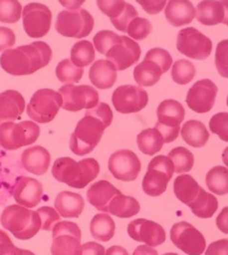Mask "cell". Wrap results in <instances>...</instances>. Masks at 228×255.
<instances>
[{"label": "cell", "instance_id": "obj_35", "mask_svg": "<svg viewBox=\"0 0 228 255\" xmlns=\"http://www.w3.org/2000/svg\"><path fill=\"white\" fill-rule=\"evenodd\" d=\"M206 185L213 194L227 195L228 194V168L216 166L212 168L206 175Z\"/></svg>", "mask_w": 228, "mask_h": 255}, {"label": "cell", "instance_id": "obj_15", "mask_svg": "<svg viewBox=\"0 0 228 255\" xmlns=\"http://www.w3.org/2000/svg\"><path fill=\"white\" fill-rule=\"evenodd\" d=\"M149 97L147 91L136 85H121L112 94L114 109L122 115L136 113L147 107Z\"/></svg>", "mask_w": 228, "mask_h": 255}, {"label": "cell", "instance_id": "obj_31", "mask_svg": "<svg viewBox=\"0 0 228 255\" xmlns=\"http://www.w3.org/2000/svg\"><path fill=\"white\" fill-rule=\"evenodd\" d=\"M136 143L141 152L147 156H154L162 149L165 140L160 131L157 128H152L141 131L136 136Z\"/></svg>", "mask_w": 228, "mask_h": 255}, {"label": "cell", "instance_id": "obj_1", "mask_svg": "<svg viewBox=\"0 0 228 255\" xmlns=\"http://www.w3.org/2000/svg\"><path fill=\"white\" fill-rule=\"evenodd\" d=\"M113 113L109 104L99 103L97 107L86 110L84 118L76 125L70 139V148L76 156H86L97 148L102 139L104 130L110 127Z\"/></svg>", "mask_w": 228, "mask_h": 255}, {"label": "cell", "instance_id": "obj_43", "mask_svg": "<svg viewBox=\"0 0 228 255\" xmlns=\"http://www.w3.org/2000/svg\"><path fill=\"white\" fill-rule=\"evenodd\" d=\"M98 7L111 20L120 17L126 7L124 0H97Z\"/></svg>", "mask_w": 228, "mask_h": 255}, {"label": "cell", "instance_id": "obj_24", "mask_svg": "<svg viewBox=\"0 0 228 255\" xmlns=\"http://www.w3.org/2000/svg\"><path fill=\"white\" fill-rule=\"evenodd\" d=\"M121 191L116 189L108 180H99L90 186L86 193L89 203L94 206L98 211L103 213H109V205L112 199Z\"/></svg>", "mask_w": 228, "mask_h": 255}, {"label": "cell", "instance_id": "obj_2", "mask_svg": "<svg viewBox=\"0 0 228 255\" xmlns=\"http://www.w3.org/2000/svg\"><path fill=\"white\" fill-rule=\"evenodd\" d=\"M52 56V48L47 43L34 42L4 51L0 56V65L13 76L30 75L47 66Z\"/></svg>", "mask_w": 228, "mask_h": 255}, {"label": "cell", "instance_id": "obj_60", "mask_svg": "<svg viewBox=\"0 0 228 255\" xmlns=\"http://www.w3.org/2000/svg\"><path fill=\"white\" fill-rule=\"evenodd\" d=\"M163 255H178L177 253H166V254H163Z\"/></svg>", "mask_w": 228, "mask_h": 255}, {"label": "cell", "instance_id": "obj_17", "mask_svg": "<svg viewBox=\"0 0 228 255\" xmlns=\"http://www.w3.org/2000/svg\"><path fill=\"white\" fill-rule=\"evenodd\" d=\"M217 93V85L212 80H200L196 82L187 93V106L197 113H207L215 104Z\"/></svg>", "mask_w": 228, "mask_h": 255}, {"label": "cell", "instance_id": "obj_22", "mask_svg": "<svg viewBox=\"0 0 228 255\" xmlns=\"http://www.w3.org/2000/svg\"><path fill=\"white\" fill-rule=\"evenodd\" d=\"M25 107V99L18 91L7 90L0 93V125L19 119Z\"/></svg>", "mask_w": 228, "mask_h": 255}, {"label": "cell", "instance_id": "obj_49", "mask_svg": "<svg viewBox=\"0 0 228 255\" xmlns=\"http://www.w3.org/2000/svg\"><path fill=\"white\" fill-rule=\"evenodd\" d=\"M0 255H24L22 250L15 247L9 235L2 230H0Z\"/></svg>", "mask_w": 228, "mask_h": 255}, {"label": "cell", "instance_id": "obj_10", "mask_svg": "<svg viewBox=\"0 0 228 255\" xmlns=\"http://www.w3.org/2000/svg\"><path fill=\"white\" fill-rule=\"evenodd\" d=\"M82 233L73 222H58L53 229L52 255H81Z\"/></svg>", "mask_w": 228, "mask_h": 255}, {"label": "cell", "instance_id": "obj_16", "mask_svg": "<svg viewBox=\"0 0 228 255\" xmlns=\"http://www.w3.org/2000/svg\"><path fill=\"white\" fill-rule=\"evenodd\" d=\"M109 170L114 178L122 181H133L141 171V161L131 150H117L109 159Z\"/></svg>", "mask_w": 228, "mask_h": 255}, {"label": "cell", "instance_id": "obj_48", "mask_svg": "<svg viewBox=\"0 0 228 255\" xmlns=\"http://www.w3.org/2000/svg\"><path fill=\"white\" fill-rule=\"evenodd\" d=\"M135 17H138V11H136V9L132 6L131 3H126V7L122 15L116 18V19L111 20V22L118 31L125 33L127 25H129L130 21L132 19H134Z\"/></svg>", "mask_w": 228, "mask_h": 255}, {"label": "cell", "instance_id": "obj_42", "mask_svg": "<svg viewBox=\"0 0 228 255\" xmlns=\"http://www.w3.org/2000/svg\"><path fill=\"white\" fill-rule=\"evenodd\" d=\"M120 37V35H117L111 30L99 31L93 38L94 48L97 49L100 54H102V55H107L113 45L118 42Z\"/></svg>", "mask_w": 228, "mask_h": 255}, {"label": "cell", "instance_id": "obj_45", "mask_svg": "<svg viewBox=\"0 0 228 255\" xmlns=\"http://www.w3.org/2000/svg\"><path fill=\"white\" fill-rule=\"evenodd\" d=\"M144 60L152 61L156 64H158L159 67L161 68L162 73H166L170 70L172 66V57L166 49L162 48H151L148 53L145 54Z\"/></svg>", "mask_w": 228, "mask_h": 255}, {"label": "cell", "instance_id": "obj_34", "mask_svg": "<svg viewBox=\"0 0 228 255\" xmlns=\"http://www.w3.org/2000/svg\"><path fill=\"white\" fill-rule=\"evenodd\" d=\"M189 208L195 216L199 218H211L218 209V200L213 194L207 193L202 187L197 198L189 205Z\"/></svg>", "mask_w": 228, "mask_h": 255}, {"label": "cell", "instance_id": "obj_30", "mask_svg": "<svg viewBox=\"0 0 228 255\" xmlns=\"http://www.w3.org/2000/svg\"><path fill=\"white\" fill-rule=\"evenodd\" d=\"M90 231L97 241L109 242L115 234V223L107 213L98 214L91 221Z\"/></svg>", "mask_w": 228, "mask_h": 255}, {"label": "cell", "instance_id": "obj_19", "mask_svg": "<svg viewBox=\"0 0 228 255\" xmlns=\"http://www.w3.org/2000/svg\"><path fill=\"white\" fill-rule=\"evenodd\" d=\"M127 234L136 242L144 243L149 247H159L165 243L166 232L163 227L156 222L138 218L127 225Z\"/></svg>", "mask_w": 228, "mask_h": 255}, {"label": "cell", "instance_id": "obj_55", "mask_svg": "<svg viewBox=\"0 0 228 255\" xmlns=\"http://www.w3.org/2000/svg\"><path fill=\"white\" fill-rule=\"evenodd\" d=\"M58 1L64 8H67V10H76L83 6L85 0H58Z\"/></svg>", "mask_w": 228, "mask_h": 255}, {"label": "cell", "instance_id": "obj_8", "mask_svg": "<svg viewBox=\"0 0 228 255\" xmlns=\"http://www.w3.org/2000/svg\"><path fill=\"white\" fill-rule=\"evenodd\" d=\"M94 18L85 9L63 10L57 15L55 28L64 37L83 38L92 33Z\"/></svg>", "mask_w": 228, "mask_h": 255}, {"label": "cell", "instance_id": "obj_21", "mask_svg": "<svg viewBox=\"0 0 228 255\" xmlns=\"http://www.w3.org/2000/svg\"><path fill=\"white\" fill-rule=\"evenodd\" d=\"M228 0H203L196 8V18L204 26L226 24Z\"/></svg>", "mask_w": 228, "mask_h": 255}, {"label": "cell", "instance_id": "obj_29", "mask_svg": "<svg viewBox=\"0 0 228 255\" xmlns=\"http://www.w3.org/2000/svg\"><path fill=\"white\" fill-rule=\"evenodd\" d=\"M200 188L199 184L190 175H179L173 183V193L176 197L187 206L197 198Z\"/></svg>", "mask_w": 228, "mask_h": 255}, {"label": "cell", "instance_id": "obj_20", "mask_svg": "<svg viewBox=\"0 0 228 255\" xmlns=\"http://www.w3.org/2000/svg\"><path fill=\"white\" fill-rule=\"evenodd\" d=\"M44 195L43 185L30 177L19 176L12 187V196L17 204L27 208H33L42 202Z\"/></svg>", "mask_w": 228, "mask_h": 255}, {"label": "cell", "instance_id": "obj_33", "mask_svg": "<svg viewBox=\"0 0 228 255\" xmlns=\"http://www.w3.org/2000/svg\"><path fill=\"white\" fill-rule=\"evenodd\" d=\"M140 212L138 200L130 196L117 194L109 205V213L118 218H130Z\"/></svg>", "mask_w": 228, "mask_h": 255}, {"label": "cell", "instance_id": "obj_54", "mask_svg": "<svg viewBox=\"0 0 228 255\" xmlns=\"http://www.w3.org/2000/svg\"><path fill=\"white\" fill-rule=\"evenodd\" d=\"M217 229L225 234H228V207L222 209L216 218Z\"/></svg>", "mask_w": 228, "mask_h": 255}, {"label": "cell", "instance_id": "obj_51", "mask_svg": "<svg viewBox=\"0 0 228 255\" xmlns=\"http://www.w3.org/2000/svg\"><path fill=\"white\" fill-rule=\"evenodd\" d=\"M16 44V35L8 27H0V52L10 49Z\"/></svg>", "mask_w": 228, "mask_h": 255}, {"label": "cell", "instance_id": "obj_56", "mask_svg": "<svg viewBox=\"0 0 228 255\" xmlns=\"http://www.w3.org/2000/svg\"><path fill=\"white\" fill-rule=\"evenodd\" d=\"M132 255H159L157 250L149 247V245H140V247L136 248L134 250V252L132 253Z\"/></svg>", "mask_w": 228, "mask_h": 255}, {"label": "cell", "instance_id": "obj_23", "mask_svg": "<svg viewBox=\"0 0 228 255\" xmlns=\"http://www.w3.org/2000/svg\"><path fill=\"white\" fill-rule=\"evenodd\" d=\"M21 165L30 174L43 176L51 166V154L42 145H34L21 153Z\"/></svg>", "mask_w": 228, "mask_h": 255}, {"label": "cell", "instance_id": "obj_13", "mask_svg": "<svg viewBox=\"0 0 228 255\" xmlns=\"http://www.w3.org/2000/svg\"><path fill=\"white\" fill-rule=\"evenodd\" d=\"M22 26L31 38H42L48 34L52 26V11L39 2H30L22 8Z\"/></svg>", "mask_w": 228, "mask_h": 255}, {"label": "cell", "instance_id": "obj_41", "mask_svg": "<svg viewBox=\"0 0 228 255\" xmlns=\"http://www.w3.org/2000/svg\"><path fill=\"white\" fill-rule=\"evenodd\" d=\"M152 31V25L148 19L142 17H135L130 21L126 27L125 33L130 36V38L134 40H142L147 38Z\"/></svg>", "mask_w": 228, "mask_h": 255}, {"label": "cell", "instance_id": "obj_32", "mask_svg": "<svg viewBox=\"0 0 228 255\" xmlns=\"http://www.w3.org/2000/svg\"><path fill=\"white\" fill-rule=\"evenodd\" d=\"M163 74L158 64L152 61L144 60L135 66L133 77L139 86H152L157 84Z\"/></svg>", "mask_w": 228, "mask_h": 255}, {"label": "cell", "instance_id": "obj_18", "mask_svg": "<svg viewBox=\"0 0 228 255\" xmlns=\"http://www.w3.org/2000/svg\"><path fill=\"white\" fill-rule=\"evenodd\" d=\"M106 56L117 71H124L140 60L141 48L134 39L127 36H121Z\"/></svg>", "mask_w": 228, "mask_h": 255}, {"label": "cell", "instance_id": "obj_53", "mask_svg": "<svg viewBox=\"0 0 228 255\" xmlns=\"http://www.w3.org/2000/svg\"><path fill=\"white\" fill-rule=\"evenodd\" d=\"M81 255H106V249L97 242H88L82 245Z\"/></svg>", "mask_w": 228, "mask_h": 255}, {"label": "cell", "instance_id": "obj_40", "mask_svg": "<svg viewBox=\"0 0 228 255\" xmlns=\"http://www.w3.org/2000/svg\"><path fill=\"white\" fill-rule=\"evenodd\" d=\"M22 16V7L18 0H0V22L15 24Z\"/></svg>", "mask_w": 228, "mask_h": 255}, {"label": "cell", "instance_id": "obj_57", "mask_svg": "<svg viewBox=\"0 0 228 255\" xmlns=\"http://www.w3.org/2000/svg\"><path fill=\"white\" fill-rule=\"evenodd\" d=\"M106 255H129L126 250L120 245H113L106 251Z\"/></svg>", "mask_w": 228, "mask_h": 255}, {"label": "cell", "instance_id": "obj_58", "mask_svg": "<svg viewBox=\"0 0 228 255\" xmlns=\"http://www.w3.org/2000/svg\"><path fill=\"white\" fill-rule=\"evenodd\" d=\"M222 157H223V162H224L225 166L228 168V147L224 149Z\"/></svg>", "mask_w": 228, "mask_h": 255}, {"label": "cell", "instance_id": "obj_27", "mask_svg": "<svg viewBox=\"0 0 228 255\" xmlns=\"http://www.w3.org/2000/svg\"><path fill=\"white\" fill-rule=\"evenodd\" d=\"M84 205L83 197L72 191H62L55 199V209L64 218L79 217L83 212Z\"/></svg>", "mask_w": 228, "mask_h": 255}, {"label": "cell", "instance_id": "obj_44", "mask_svg": "<svg viewBox=\"0 0 228 255\" xmlns=\"http://www.w3.org/2000/svg\"><path fill=\"white\" fill-rule=\"evenodd\" d=\"M209 129L214 134L220 136V139L228 142V113L220 112L213 116L209 121Z\"/></svg>", "mask_w": 228, "mask_h": 255}, {"label": "cell", "instance_id": "obj_39", "mask_svg": "<svg viewBox=\"0 0 228 255\" xmlns=\"http://www.w3.org/2000/svg\"><path fill=\"white\" fill-rule=\"evenodd\" d=\"M196 75V67L191 62L179 60L172 65L171 77L173 82L179 85H186L194 80Z\"/></svg>", "mask_w": 228, "mask_h": 255}, {"label": "cell", "instance_id": "obj_6", "mask_svg": "<svg viewBox=\"0 0 228 255\" xmlns=\"http://www.w3.org/2000/svg\"><path fill=\"white\" fill-rule=\"evenodd\" d=\"M63 106L59 92L51 89L36 91L27 106V115L36 124H48L57 116Z\"/></svg>", "mask_w": 228, "mask_h": 255}, {"label": "cell", "instance_id": "obj_28", "mask_svg": "<svg viewBox=\"0 0 228 255\" xmlns=\"http://www.w3.org/2000/svg\"><path fill=\"white\" fill-rule=\"evenodd\" d=\"M180 134L187 144L194 148H202L208 142L209 132L203 122L189 120L182 126Z\"/></svg>", "mask_w": 228, "mask_h": 255}, {"label": "cell", "instance_id": "obj_3", "mask_svg": "<svg viewBox=\"0 0 228 255\" xmlns=\"http://www.w3.org/2000/svg\"><path fill=\"white\" fill-rule=\"evenodd\" d=\"M53 177L59 183L70 187L82 189L97 178L100 174V165L94 158H86L81 161L63 157L58 158L52 167Z\"/></svg>", "mask_w": 228, "mask_h": 255}, {"label": "cell", "instance_id": "obj_59", "mask_svg": "<svg viewBox=\"0 0 228 255\" xmlns=\"http://www.w3.org/2000/svg\"><path fill=\"white\" fill-rule=\"evenodd\" d=\"M22 254H24V255H36L31 251H28V250H22Z\"/></svg>", "mask_w": 228, "mask_h": 255}, {"label": "cell", "instance_id": "obj_4", "mask_svg": "<svg viewBox=\"0 0 228 255\" xmlns=\"http://www.w3.org/2000/svg\"><path fill=\"white\" fill-rule=\"evenodd\" d=\"M0 223L4 230L18 240H30L42 230V220L37 212L21 205H10L2 211Z\"/></svg>", "mask_w": 228, "mask_h": 255}, {"label": "cell", "instance_id": "obj_52", "mask_svg": "<svg viewBox=\"0 0 228 255\" xmlns=\"http://www.w3.org/2000/svg\"><path fill=\"white\" fill-rule=\"evenodd\" d=\"M205 255H228V240H218L209 244Z\"/></svg>", "mask_w": 228, "mask_h": 255}, {"label": "cell", "instance_id": "obj_36", "mask_svg": "<svg viewBox=\"0 0 228 255\" xmlns=\"http://www.w3.org/2000/svg\"><path fill=\"white\" fill-rule=\"evenodd\" d=\"M71 61L77 67H86L95 61V48L89 40H80L71 51Z\"/></svg>", "mask_w": 228, "mask_h": 255}, {"label": "cell", "instance_id": "obj_61", "mask_svg": "<svg viewBox=\"0 0 228 255\" xmlns=\"http://www.w3.org/2000/svg\"><path fill=\"white\" fill-rule=\"evenodd\" d=\"M226 25H227V27H228V17H227V20H226Z\"/></svg>", "mask_w": 228, "mask_h": 255}, {"label": "cell", "instance_id": "obj_37", "mask_svg": "<svg viewBox=\"0 0 228 255\" xmlns=\"http://www.w3.org/2000/svg\"><path fill=\"white\" fill-rule=\"evenodd\" d=\"M168 157L171 159L175 167V172L177 174H184V172H189L193 169L195 163V157L191 153L190 150L184 147H177L172 149L168 154Z\"/></svg>", "mask_w": 228, "mask_h": 255}, {"label": "cell", "instance_id": "obj_7", "mask_svg": "<svg viewBox=\"0 0 228 255\" xmlns=\"http://www.w3.org/2000/svg\"><path fill=\"white\" fill-rule=\"evenodd\" d=\"M175 167L168 156L154 157L148 165L147 174L142 181V189L147 195L157 197L165 193L168 183L171 180Z\"/></svg>", "mask_w": 228, "mask_h": 255}, {"label": "cell", "instance_id": "obj_50", "mask_svg": "<svg viewBox=\"0 0 228 255\" xmlns=\"http://www.w3.org/2000/svg\"><path fill=\"white\" fill-rule=\"evenodd\" d=\"M149 15H157L166 8L168 0H135Z\"/></svg>", "mask_w": 228, "mask_h": 255}, {"label": "cell", "instance_id": "obj_47", "mask_svg": "<svg viewBox=\"0 0 228 255\" xmlns=\"http://www.w3.org/2000/svg\"><path fill=\"white\" fill-rule=\"evenodd\" d=\"M37 213L39 214L40 220H42V230L44 231H53L54 226L61 220V215L56 209L49 206L38 208Z\"/></svg>", "mask_w": 228, "mask_h": 255}, {"label": "cell", "instance_id": "obj_62", "mask_svg": "<svg viewBox=\"0 0 228 255\" xmlns=\"http://www.w3.org/2000/svg\"><path fill=\"white\" fill-rule=\"evenodd\" d=\"M227 107H228V97H227Z\"/></svg>", "mask_w": 228, "mask_h": 255}, {"label": "cell", "instance_id": "obj_14", "mask_svg": "<svg viewBox=\"0 0 228 255\" xmlns=\"http://www.w3.org/2000/svg\"><path fill=\"white\" fill-rule=\"evenodd\" d=\"M171 242L187 255H202L206 250V240L202 232L187 222H179L171 227Z\"/></svg>", "mask_w": 228, "mask_h": 255}, {"label": "cell", "instance_id": "obj_38", "mask_svg": "<svg viewBox=\"0 0 228 255\" xmlns=\"http://www.w3.org/2000/svg\"><path fill=\"white\" fill-rule=\"evenodd\" d=\"M83 68L75 66L71 60H63L56 67L57 79L65 84L79 83L83 77Z\"/></svg>", "mask_w": 228, "mask_h": 255}, {"label": "cell", "instance_id": "obj_25", "mask_svg": "<svg viewBox=\"0 0 228 255\" xmlns=\"http://www.w3.org/2000/svg\"><path fill=\"white\" fill-rule=\"evenodd\" d=\"M165 16L172 26H185L196 18V8L189 0H169L165 8Z\"/></svg>", "mask_w": 228, "mask_h": 255}, {"label": "cell", "instance_id": "obj_26", "mask_svg": "<svg viewBox=\"0 0 228 255\" xmlns=\"http://www.w3.org/2000/svg\"><path fill=\"white\" fill-rule=\"evenodd\" d=\"M116 72L115 66L110 61L98 60L90 68V81L97 89H111L116 82Z\"/></svg>", "mask_w": 228, "mask_h": 255}, {"label": "cell", "instance_id": "obj_46", "mask_svg": "<svg viewBox=\"0 0 228 255\" xmlns=\"http://www.w3.org/2000/svg\"><path fill=\"white\" fill-rule=\"evenodd\" d=\"M215 64L220 75L228 79V39L222 40L217 44Z\"/></svg>", "mask_w": 228, "mask_h": 255}, {"label": "cell", "instance_id": "obj_5", "mask_svg": "<svg viewBox=\"0 0 228 255\" xmlns=\"http://www.w3.org/2000/svg\"><path fill=\"white\" fill-rule=\"evenodd\" d=\"M39 133V127L34 121L4 122L0 125V147L11 151L30 145L38 139Z\"/></svg>", "mask_w": 228, "mask_h": 255}, {"label": "cell", "instance_id": "obj_12", "mask_svg": "<svg viewBox=\"0 0 228 255\" xmlns=\"http://www.w3.org/2000/svg\"><path fill=\"white\" fill-rule=\"evenodd\" d=\"M63 98L64 110L79 112L83 109L90 110L98 106L99 93L93 86L65 84L58 91Z\"/></svg>", "mask_w": 228, "mask_h": 255}, {"label": "cell", "instance_id": "obj_9", "mask_svg": "<svg viewBox=\"0 0 228 255\" xmlns=\"http://www.w3.org/2000/svg\"><path fill=\"white\" fill-rule=\"evenodd\" d=\"M157 129L160 131L165 143L175 141L180 133V125L185 119V109L176 100H165L157 109Z\"/></svg>", "mask_w": 228, "mask_h": 255}, {"label": "cell", "instance_id": "obj_11", "mask_svg": "<svg viewBox=\"0 0 228 255\" xmlns=\"http://www.w3.org/2000/svg\"><path fill=\"white\" fill-rule=\"evenodd\" d=\"M177 49L187 57L204 61L212 54L213 43L198 29L194 27H187L178 33Z\"/></svg>", "mask_w": 228, "mask_h": 255}]
</instances>
